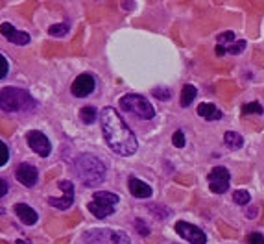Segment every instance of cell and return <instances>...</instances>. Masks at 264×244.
Instances as JSON below:
<instances>
[{"mask_svg": "<svg viewBox=\"0 0 264 244\" xmlns=\"http://www.w3.org/2000/svg\"><path fill=\"white\" fill-rule=\"evenodd\" d=\"M58 185L63 191V196L61 198H54L52 196V198H48V204L59 211H65L74 204V185H72V182H67V180H61Z\"/></svg>", "mask_w": 264, "mask_h": 244, "instance_id": "cell-9", "label": "cell"}, {"mask_svg": "<svg viewBox=\"0 0 264 244\" xmlns=\"http://www.w3.org/2000/svg\"><path fill=\"white\" fill-rule=\"evenodd\" d=\"M83 240H85V244H131L126 233L109 229V227L91 229V231L85 233Z\"/></svg>", "mask_w": 264, "mask_h": 244, "instance_id": "cell-5", "label": "cell"}, {"mask_svg": "<svg viewBox=\"0 0 264 244\" xmlns=\"http://www.w3.org/2000/svg\"><path fill=\"white\" fill-rule=\"evenodd\" d=\"M6 193H8V183L0 178V198H2V196H6Z\"/></svg>", "mask_w": 264, "mask_h": 244, "instance_id": "cell-32", "label": "cell"}, {"mask_svg": "<svg viewBox=\"0 0 264 244\" xmlns=\"http://www.w3.org/2000/svg\"><path fill=\"white\" fill-rule=\"evenodd\" d=\"M19 244H30L28 240H24V238H21V240H19Z\"/></svg>", "mask_w": 264, "mask_h": 244, "instance_id": "cell-35", "label": "cell"}, {"mask_svg": "<svg viewBox=\"0 0 264 244\" xmlns=\"http://www.w3.org/2000/svg\"><path fill=\"white\" fill-rule=\"evenodd\" d=\"M233 202L238 205H246L249 202V193L247 191H235L233 193Z\"/></svg>", "mask_w": 264, "mask_h": 244, "instance_id": "cell-22", "label": "cell"}, {"mask_svg": "<svg viewBox=\"0 0 264 244\" xmlns=\"http://www.w3.org/2000/svg\"><path fill=\"white\" fill-rule=\"evenodd\" d=\"M174 227H176V231H178L179 237L185 238V240H189L190 244H205L207 242V235L201 231L198 226H192L189 222L179 220V222H176V226Z\"/></svg>", "mask_w": 264, "mask_h": 244, "instance_id": "cell-8", "label": "cell"}, {"mask_svg": "<svg viewBox=\"0 0 264 244\" xmlns=\"http://www.w3.org/2000/svg\"><path fill=\"white\" fill-rule=\"evenodd\" d=\"M74 172L85 187H96L105 180V165L98 157L89 155V153L76 159Z\"/></svg>", "mask_w": 264, "mask_h": 244, "instance_id": "cell-2", "label": "cell"}, {"mask_svg": "<svg viewBox=\"0 0 264 244\" xmlns=\"http://www.w3.org/2000/svg\"><path fill=\"white\" fill-rule=\"evenodd\" d=\"M48 34L52 35V37H54V35H56V37H63V35H67L69 34V26H67V24H54V26H50V28H48Z\"/></svg>", "mask_w": 264, "mask_h": 244, "instance_id": "cell-20", "label": "cell"}, {"mask_svg": "<svg viewBox=\"0 0 264 244\" xmlns=\"http://www.w3.org/2000/svg\"><path fill=\"white\" fill-rule=\"evenodd\" d=\"M120 106L129 113L141 117V119H154L155 117L154 106L141 95H126V97H122Z\"/></svg>", "mask_w": 264, "mask_h": 244, "instance_id": "cell-6", "label": "cell"}, {"mask_svg": "<svg viewBox=\"0 0 264 244\" xmlns=\"http://www.w3.org/2000/svg\"><path fill=\"white\" fill-rule=\"evenodd\" d=\"M135 227H137V231L141 233V235H144V237H146V235L150 233V229L146 227V224H144L141 218H137V220H135Z\"/></svg>", "mask_w": 264, "mask_h": 244, "instance_id": "cell-30", "label": "cell"}, {"mask_svg": "<svg viewBox=\"0 0 264 244\" xmlns=\"http://www.w3.org/2000/svg\"><path fill=\"white\" fill-rule=\"evenodd\" d=\"M26 141H28L30 148L37 152L41 157H48L52 152V146H50V141L45 137V133H41L37 130H32L26 133Z\"/></svg>", "mask_w": 264, "mask_h": 244, "instance_id": "cell-10", "label": "cell"}, {"mask_svg": "<svg viewBox=\"0 0 264 244\" xmlns=\"http://www.w3.org/2000/svg\"><path fill=\"white\" fill-rule=\"evenodd\" d=\"M257 207H249V211H247V218H255L257 216Z\"/></svg>", "mask_w": 264, "mask_h": 244, "instance_id": "cell-33", "label": "cell"}, {"mask_svg": "<svg viewBox=\"0 0 264 244\" xmlns=\"http://www.w3.org/2000/svg\"><path fill=\"white\" fill-rule=\"evenodd\" d=\"M225 52H227V50H225V48H224V46H222V45L216 46V56H224Z\"/></svg>", "mask_w": 264, "mask_h": 244, "instance_id": "cell-34", "label": "cell"}, {"mask_svg": "<svg viewBox=\"0 0 264 244\" xmlns=\"http://www.w3.org/2000/svg\"><path fill=\"white\" fill-rule=\"evenodd\" d=\"M264 109H262V106L260 104H257V102H251V104H246L244 108H242V113L244 115H249V113H262Z\"/></svg>", "mask_w": 264, "mask_h": 244, "instance_id": "cell-23", "label": "cell"}, {"mask_svg": "<svg viewBox=\"0 0 264 244\" xmlns=\"http://www.w3.org/2000/svg\"><path fill=\"white\" fill-rule=\"evenodd\" d=\"M96 117H98V111L96 108H92V106H85V108L80 109V119L81 122H85V124L96 122Z\"/></svg>", "mask_w": 264, "mask_h": 244, "instance_id": "cell-18", "label": "cell"}, {"mask_svg": "<svg viewBox=\"0 0 264 244\" xmlns=\"http://www.w3.org/2000/svg\"><path fill=\"white\" fill-rule=\"evenodd\" d=\"M92 196L94 198L87 204V209L91 211V215L96 216V218H105L111 213H115V205L120 200L115 193H107V191H98Z\"/></svg>", "mask_w": 264, "mask_h": 244, "instance_id": "cell-4", "label": "cell"}, {"mask_svg": "<svg viewBox=\"0 0 264 244\" xmlns=\"http://www.w3.org/2000/svg\"><path fill=\"white\" fill-rule=\"evenodd\" d=\"M207 180H209V189H211V193L224 194V193H227V189H229L231 174L225 167H216V169L211 171V174L207 176Z\"/></svg>", "mask_w": 264, "mask_h": 244, "instance_id": "cell-7", "label": "cell"}, {"mask_svg": "<svg viewBox=\"0 0 264 244\" xmlns=\"http://www.w3.org/2000/svg\"><path fill=\"white\" fill-rule=\"evenodd\" d=\"M196 95H198V91H196L194 86H185L183 91H181V106L187 108V106L196 98Z\"/></svg>", "mask_w": 264, "mask_h": 244, "instance_id": "cell-19", "label": "cell"}, {"mask_svg": "<svg viewBox=\"0 0 264 244\" xmlns=\"http://www.w3.org/2000/svg\"><path fill=\"white\" fill-rule=\"evenodd\" d=\"M233 39H235V34H233V32H224V34L218 35V43H225V41H229L231 45H233Z\"/></svg>", "mask_w": 264, "mask_h": 244, "instance_id": "cell-31", "label": "cell"}, {"mask_svg": "<svg viewBox=\"0 0 264 244\" xmlns=\"http://www.w3.org/2000/svg\"><path fill=\"white\" fill-rule=\"evenodd\" d=\"M224 142L225 146L231 148V150H238V148H242V144H244V137H242L240 133H236V131H227L224 135Z\"/></svg>", "mask_w": 264, "mask_h": 244, "instance_id": "cell-17", "label": "cell"}, {"mask_svg": "<svg viewBox=\"0 0 264 244\" xmlns=\"http://www.w3.org/2000/svg\"><path fill=\"white\" fill-rule=\"evenodd\" d=\"M15 211V215L21 218V222H24V226H34L35 222H37V213H35L30 205L26 204H15L13 207Z\"/></svg>", "mask_w": 264, "mask_h": 244, "instance_id": "cell-14", "label": "cell"}, {"mask_svg": "<svg viewBox=\"0 0 264 244\" xmlns=\"http://www.w3.org/2000/svg\"><path fill=\"white\" fill-rule=\"evenodd\" d=\"M0 34L4 35L8 41H12V43H15V45H28L30 43V35L26 34V32H21V30H17L15 26H12L10 23H2L0 24Z\"/></svg>", "mask_w": 264, "mask_h": 244, "instance_id": "cell-13", "label": "cell"}, {"mask_svg": "<svg viewBox=\"0 0 264 244\" xmlns=\"http://www.w3.org/2000/svg\"><path fill=\"white\" fill-rule=\"evenodd\" d=\"M37 106L35 98L19 87H2L0 89V109L8 113L15 111H32Z\"/></svg>", "mask_w": 264, "mask_h": 244, "instance_id": "cell-3", "label": "cell"}, {"mask_svg": "<svg viewBox=\"0 0 264 244\" xmlns=\"http://www.w3.org/2000/svg\"><path fill=\"white\" fill-rule=\"evenodd\" d=\"M100 126H102L103 137L113 152H116L118 155H133L137 152V137L133 135V131L127 128V124L113 108L102 109Z\"/></svg>", "mask_w": 264, "mask_h": 244, "instance_id": "cell-1", "label": "cell"}, {"mask_svg": "<svg viewBox=\"0 0 264 244\" xmlns=\"http://www.w3.org/2000/svg\"><path fill=\"white\" fill-rule=\"evenodd\" d=\"M15 178L23 183L24 187H34L35 183H37L39 172H37V169H35L34 165H30V163H21V165L17 167V171H15Z\"/></svg>", "mask_w": 264, "mask_h": 244, "instance_id": "cell-12", "label": "cell"}, {"mask_svg": "<svg viewBox=\"0 0 264 244\" xmlns=\"http://www.w3.org/2000/svg\"><path fill=\"white\" fill-rule=\"evenodd\" d=\"M92 91H94V78H92V74H87V72L80 74V76L74 79L72 87H70V93H72L76 98H85L89 97Z\"/></svg>", "mask_w": 264, "mask_h": 244, "instance_id": "cell-11", "label": "cell"}, {"mask_svg": "<svg viewBox=\"0 0 264 244\" xmlns=\"http://www.w3.org/2000/svg\"><path fill=\"white\" fill-rule=\"evenodd\" d=\"M154 97L157 98V100H170L172 98V93H170V89H167V87H155L154 89Z\"/></svg>", "mask_w": 264, "mask_h": 244, "instance_id": "cell-21", "label": "cell"}, {"mask_svg": "<svg viewBox=\"0 0 264 244\" xmlns=\"http://www.w3.org/2000/svg\"><path fill=\"white\" fill-rule=\"evenodd\" d=\"M247 244H264V237L260 233H249L246 237Z\"/></svg>", "mask_w": 264, "mask_h": 244, "instance_id": "cell-28", "label": "cell"}, {"mask_svg": "<svg viewBox=\"0 0 264 244\" xmlns=\"http://www.w3.org/2000/svg\"><path fill=\"white\" fill-rule=\"evenodd\" d=\"M8 159H10V152H8V146L2 141H0V167L6 165Z\"/></svg>", "mask_w": 264, "mask_h": 244, "instance_id": "cell-27", "label": "cell"}, {"mask_svg": "<svg viewBox=\"0 0 264 244\" xmlns=\"http://www.w3.org/2000/svg\"><path fill=\"white\" fill-rule=\"evenodd\" d=\"M150 211H152L154 216H157V218H167V216L170 215V211H168L167 207H163V205H150Z\"/></svg>", "mask_w": 264, "mask_h": 244, "instance_id": "cell-24", "label": "cell"}, {"mask_svg": "<svg viewBox=\"0 0 264 244\" xmlns=\"http://www.w3.org/2000/svg\"><path fill=\"white\" fill-rule=\"evenodd\" d=\"M172 142H174V146H178V148H183L185 146V142H187V139H185V133L181 130H178L176 133H174L172 137Z\"/></svg>", "mask_w": 264, "mask_h": 244, "instance_id": "cell-25", "label": "cell"}, {"mask_svg": "<svg viewBox=\"0 0 264 244\" xmlns=\"http://www.w3.org/2000/svg\"><path fill=\"white\" fill-rule=\"evenodd\" d=\"M8 70H10V63H8V59L2 54H0V79L6 78Z\"/></svg>", "mask_w": 264, "mask_h": 244, "instance_id": "cell-29", "label": "cell"}, {"mask_svg": "<svg viewBox=\"0 0 264 244\" xmlns=\"http://www.w3.org/2000/svg\"><path fill=\"white\" fill-rule=\"evenodd\" d=\"M129 193L135 196V198H150L152 196V187H150L148 183L141 182L139 178H129Z\"/></svg>", "mask_w": 264, "mask_h": 244, "instance_id": "cell-15", "label": "cell"}, {"mask_svg": "<svg viewBox=\"0 0 264 244\" xmlns=\"http://www.w3.org/2000/svg\"><path fill=\"white\" fill-rule=\"evenodd\" d=\"M198 115L203 117L205 120H220L222 119V111H220L214 104L203 102L198 106Z\"/></svg>", "mask_w": 264, "mask_h": 244, "instance_id": "cell-16", "label": "cell"}, {"mask_svg": "<svg viewBox=\"0 0 264 244\" xmlns=\"http://www.w3.org/2000/svg\"><path fill=\"white\" fill-rule=\"evenodd\" d=\"M244 48H246V41L242 39V41H236V43L227 46V52H229V54H240Z\"/></svg>", "mask_w": 264, "mask_h": 244, "instance_id": "cell-26", "label": "cell"}]
</instances>
